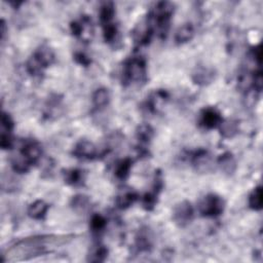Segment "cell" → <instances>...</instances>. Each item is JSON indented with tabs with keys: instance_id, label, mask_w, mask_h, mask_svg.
<instances>
[{
	"instance_id": "6da1fadb",
	"label": "cell",
	"mask_w": 263,
	"mask_h": 263,
	"mask_svg": "<svg viewBox=\"0 0 263 263\" xmlns=\"http://www.w3.org/2000/svg\"><path fill=\"white\" fill-rule=\"evenodd\" d=\"M67 240L65 237H34L28 238L18 241L16 245L8 249L6 252V260H21L28 259L43 255L51 251Z\"/></svg>"
},
{
	"instance_id": "7a4b0ae2",
	"label": "cell",
	"mask_w": 263,
	"mask_h": 263,
	"mask_svg": "<svg viewBox=\"0 0 263 263\" xmlns=\"http://www.w3.org/2000/svg\"><path fill=\"white\" fill-rule=\"evenodd\" d=\"M55 61V54L48 46L40 47L27 62V71L29 74L37 76L43 73L44 69L51 65Z\"/></svg>"
},
{
	"instance_id": "3957f363",
	"label": "cell",
	"mask_w": 263,
	"mask_h": 263,
	"mask_svg": "<svg viewBox=\"0 0 263 263\" xmlns=\"http://www.w3.org/2000/svg\"><path fill=\"white\" fill-rule=\"evenodd\" d=\"M174 13V5L171 2H159L150 16V19L153 20L156 25L159 35L162 38H165L170 27V20Z\"/></svg>"
},
{
	"instance_id": "277c9868",
	"label": "cell",
	"mask_w": 263,
	"mask_h": 263,
	"mask_svg": "<svg viewBox=\"0 0 263 263\" xmlns=\"http://www.w3.org/2000/svg\"><path fill=\"white\" fill-rule=\"evenodd\" d=\"M146 80V63L142 58H132L123 66L122 81L124 83L142 82Z\"/></svg>"
},
{
	"instance_id": "5b68a950",
	"label": "cell",
	"mask_w": 263,
	"mask_h": 263,
	"mask_svg": "<svg viewBox=\"0 0 263 263\" xmlns=\"http://www.w3.org/2000/svg\"><path fill=\"white\" fill-rule=\"evenodd\" d=\"M224 210L223 199L216 194L204 196L198 204V211L206 217H216L222 214Z\"/></svg>"
},
{
	"instance_id": "8992f818",
	"label": "cell",
	"mask_w": 263,
	"mask_h": 263,
	"mask_svg": "<svg viewBox=\"0 0 263 263\" xmlns=\"http://www.w3.org/2000/svg\"><path fill=\"white\" fill-rule=\"evenodd\" d=\"M193 214L194 211L191 204L183 201L175 206L173 210V220L179 227H185L192 221Z\"/></svg>"
},
{
	"instance_id": "52a82bcc",
	"label": "cell",
	"mask_w": 263,
	"mask_h": 263,
	"mask_svg": "<svg viewBox=\"0 0 263 263\" xmlns=\"http://www.w3.org/2000/svg\"><path fill=\"white\" fill-rule=\"evenodd\" d=\"M70 28L72 34L81 38L82 40L89 41L93 37L94 30L92 26V21L87 16L82 17L79 21H76V22H73L70 25Z\"/></svg>"
},
{
	"instance_id": "ba28073f",
	"label": "cell",
	"mask_w": 263,
	"mask_h": 263,
	"mask_svg": "<svg viewBox=\"0 0 263 263\" xmlns=\"http://www.w3.org/2000/svg\"><path fill=\"white\" fill-rule=\"evenodd\" d=\"M222 120H223L221 118L219 111L212 107L203 109L201 115H199V124L207 130H212L219 127Z\"/></svg>"
},
{
	"instance_id": "9c48e42d",
	"label": "cell",
	"mask_w": 263,
	"mask_h": 263,
	"mask_svg": "<svg viewBox=\"0 0 263 263\" xmlns=\"http://www.w3.org/2000/svg\"><path fill=\"white\" fill-rule=\"evenodd\" d=\"M215 70L211 67L199 65L192 72V80L198 86H208L215 79Z\"/></svg>"
},
{
	"instance_id": "30bf717a",
	"label": "cell",
	"mask_w": 263,
	"mask_h": 263,
	"mask_svg": "<svg viewBox=\"0 0 263 263\" xmlns=\"http://www.w3.org/2000/svg\"><path fill=\"white\" fill-rule=\"evenodd\" d=\"M74 154L78 159L82 160H94L98 156V149L92 142L87 140L79 141L73 150Z\"/></svg>"
},
{
	"instance_id": "8fae6325",
	"label": "cell",
	"mask_w": 263,
	"mask_h": 263,
	"mask_svg": "<svg viewBox=\"0 0 263 263\" xmlns=\"http://www.w3.org/2000/svg\"><path fill=\"white\" fill-rule=\"evenodd\" d=\"M191 163L199 172H208L212 167V161L207 150L199 149L191 154Z\"/></svg>"
},
{
	"instance_id": "7c38bea8",
	"label": "cell",
	"mask_w": 263,
	"mask_h": 263,
	"mask_svg": "<svg viewBox=\"0 0 263 263\" xmlns=\"http://www.w3.org/2000/svg\"><path fill=\"white\" fill-rule=\"evenodd\" d=\"M21 155L31 165L35 164L41 156V148L39 144L35 141H27L22 147Z\"/></svg>"
},
{
	"instance_id": "4fadbf2b",
	"label": "cell",
	"mask_w": 263,
	"mask_h": 263,
	"mask_svg": "<svg viewBox=\"0 0 263 263\" xmlns=\"http://www.w3.org/2000/svg\"><path fill=\"white\" fill-rule=\"evenodd\" d=\"M169 95L164 90H159L153 92L148 100H147V108L151 112H156L160 108H162L163 105L167 102Z\"/></svg>"
},
{
	"instance_id": "5bb4252c",
	"label": "cell",
	"mask_w": 263,
	"mask_h": 263,
	"mask_svg": "<svg viewBox=\"0 0 263 263\" xmlns=\"http://www.w3.org/2000/svg\"><path fill=\"white\" fill-rule=\"evenodd\" d=\"M135 246L139 252H148L152 247V239L148 229H141L136 237Z\"/></svg>"
},
{
	"instance_id": "9a60e30c",
	"label": "cell",
	"mask_w": 263,
	"mask_h": 263,
	"mask_svg": "<svg viewBox=\"0 0 263 263\" xmlns=\"http://www.w3.org/2000/svg\"><path fill=\"white\" fill-rule=\"evenodd\" d=\"M194 36V28L191 24H184L176 31L175 41L178 45H183L191 41Z\"/></svg>"
},
{
	"instance_id": "2e32d148",
	"label": "cell",
	"mask_w": 263,
	"mask_h": 263,
	"mask_svg": "<svg viewBox=\"0 0 263 263\" xmlns=\"http://www.w3.org/2000/svg\"><path fill=\"white\" fill-rule=\"evenodd\" d=\"M48 210V205L45 201H36L28 208V215L36 220L45 218Z\"/></svg>"
},
{
	"instance_id": "e0dca14e",
	"label": "cell",
	"mask_w": 263,
	"mask_h": 263,
	"mask_svg": "<svg viewBox=\"0 0 263 263\" xmlns=\"http://www.w3.org/2000/svg\"><path fill=\"white\" fill-rule=\"evenodd\" d=\"M218 165L220 167V169L228 175L233 174L236 171V167H237L235 157L229 152H225L222 155L219 156Z\"/></svg>"
},
{
	"instance_id": "ac0fdd59",
	"label": "cell",
	"mask_w": 263,
	"mask_h": 263,
	"mask_svg": "<svg viewBox=\"0 0 263 263\" xmlns=\"http://www.w3.org/2000/svg\"><path fill=\"white\" fill-rule=\"evenodd\" d=\"M220 133L224 138H234V137L239 133V123L234 120H222L219 124Z\"/></svg>"
},
{
	"instance_id": "d6986e66",
	"label": "cell",
	"mask_w": 263,
	"mask_h": 263,
	"mask_svg": "<svg viewBox=\"0 0 263 263\" xmlns=\"http://www.w3.org/2000/svg\"><path fill=\"white\" fill-rule=\"evenodd\" d=\"M110 101V93L107 89L100 88L96 90L93 95V103L97 108H103L107 106Z\"/></svg>"
},
{
	"instance_id": "ffe728a7",
	"label": "cell",
	"mask_w": 263,
	"mask_h": 263,
	"mask_svg": "<svg viewBox=\"0 0 263 263\" xmlns=\"http://www.w3.org/2000/svg\"><path fill=\"white\" fill-rule=\"evenodd\" d=\"M138 198L136 192L134 191H123L117 198V205L120 209H128L131 207Z\"/></svg>"
},
{
	"instance_id": "44dd1931",
	"label": "cell",
	"mask_w": 263,
	"mask_h": 263,
	"mask_svg": "<svg viewBox=\"0 0 263 263\" xmlns=\"http://www.w3.org/2000/svg\"><path fill=\"white\" fill-rule=\"evenodd\" d=\"M115 9L112 2H106L101 6L100 9V21L103 26L112 23V20L114 18Z\"/></svg>"
},
{
	"instance_id": "7402d4cb",
	"label": "cell",
	"mask_w": 263,
	"mask_h": 263,
	"mask_svg": "<svg viewBox=\"0 0 263 263\" xmlns=\"http://www.w3.org/2000/svg\"><path fill=\"white\" fill-rule=\"evenodd\" d=\"M132 167V161L127 157V159H123L120 162L118 163L117 167H115V176L117 178L120 179V180H123V179L127 178L130 174Z\"/></svg>"
},
{
	"instance_id": "603a6c76",
	"label": "cell",
	"mask_w": 263,
	"mask_h": 263,
	"mask_svg": "<svg viewBox=\"0 0 263 263\" xmlns=\"http://www.w3.org/2000/svg\"><path fill=\"white\" fill-rule=\"evenodd\" d=\"M262 187L257 186L249 196V206L255 211H259L262 209Z\"/></svg>"
},
{
	"instance_id": "cb8c5ba5",
	"label": "cell",
	"mask_w": 263,
	"mask_h": 263,
	"mask_svg": "<svg viewBox=\"0 0 263 263\" xmlns=\"http://www.w3.org/2000/svg\"><path fill=\"white\" fill-rule=\"evenodd\" d=\"M64 180L69 185H73V186L79 185V184H81V182L83 180L82 172L78 169L67 170L64 173Z\"/></svg>"
},
{
	"instance_id": "d4e9b609",
	"label": "cell",
	"mask_w": 263,
	"mask_h": 263,
	"mask_svg": "<svg viewBox=\"0 0 263 263\" xmlns=\"http://www.w3.org/2000/svg\"><path fill=\"white\" fill-rule=\"evenodd\" d=\"M153 137V129L149 124H141L140 127L137 129V138L142 144H146L150 142Z\"/></svg>"
},
{
	"instance_id": "484cf974",
	"label": "cell",
	"mask_w": 263,
	"mask_h": 263,
	"mask_svg": "<svg viewBox=\"0 0 263 263\" xmlns=\"http://www.w3.org/2000/svg\"><path fill=\"white\" fill-rule=\"evenodd\" d=\"M106 224H107V221L102 215L96 214V215H94L91 219V228L94 233H97V234L101 233V231H103L105 227H106Z\"/></svg>"
},
{
	"instance_id": "4316f807",
	"label": "cell",
	"mask_w": 263,
	"mask_h": 263,
	"mask_svg": "<svg viewBox=\"0 0 263 263\" xmlns=\"http://www.w3.org/2000/svg\"><path fill=\"white\" fill-rule=\"evenodd\" d=\"M108 256V250L105 246H98L93 250L89 260L92 262H103Z\"/></svg>"
},
{
	"instance_id": "83f0119b",
	"label": "cell",
	"mask_w": 263,
	"mask_h": 263,
	"mask_svg": "<svg viewBox=\"0 0 263 263\" xmlns=\"http://www.w3.org/2000/svg\"><path fill=\"white\" fill-rule=\"evenodd\" d=\"M32 166L30 163H28L22 155L19 157H16L13 162V169L15 172H18L20 174H23L29 171L30 167Z\"/></svg>"
},
{
	"instance_id": "f1b7e54d",
	"label": "cell",
	"mask_w": 263,
	"mask_h": 263,
	"mask_svg": "<svg viewBox=\"0 0 263 263\" xmlns=\"http://www.w3.org/2000/svg\"><path fill=\"white\" fill-rule=\"evenodd\" d=\"M104 27V39L106 43H113V41L117 39L118 35V27L117 25H114L113 23L107 24L103 26Z\"/></svg>"
},
{
	"instance_id": "f546056e",
	"label": "cell",
	"mask_w": 263,
	"mask_h": 263,
	"mask_svg": "<svg viewBox=\"0 0 263 263\" xmlns=\"http://www.w3.org/2000/svg\"><path fill=\"white\" fill-rule=\"evenodd\" d=\"M157 195H159V192H156L154 191L152 192H147L144 194L142 203L146 210L151 211V210L155 207V204L157 202Z\"/></svg>"
},
{
	"instance_id": "4dcf8cb0",
	"label": "cell",
	"mask_w": 263,
	"mask_h": 263,
	"mask_svg": "<svg viewBox=\"0 0 263 263\" xmlns=\"http://www.w3.org/2000/svg\"><path fill=\"white\" fill-rule=\"evenodd\" d=\"M89 203H90V199L88 198V196L78 194V195L73 196L71 201V206L75 210H79V211H81V210H85L89 206Z\"/></svg>"
},
{
	"instance_id": "1f68e13d",
	"label": "cell",
	"mask_w": 263,
	"mask_h": 263,
	"mask_svg": "<svg viewBox=\"0 0 263 263\" xmlns=\"http://www.w3.org/2000/svg\"><path fill=\"white\" fill-rule=\"evenodd\" d=\"M14 129V121L12 118L5 112H2L1 115V133H9L12 134Z\"/></svg>"
},
{
	"instance_id": "d6a6232c",
	"label": "cell",
	"mask_w": 263,
	"mask_h": 263,
	"mask_svg": "<svg viewBox=\"0 0 263 263\" xmlns=\"http://www.w3.org/2000/svg\"><path fill=\"white\" fill-rule=\"evenodd\" d=\"M74 60L82 66H89L91 64L90 58L83 54V52H75Z\"/></svg>"
}]
</instances>
